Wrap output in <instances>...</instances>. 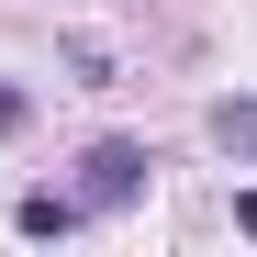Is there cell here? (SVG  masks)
Instances as JSON below:
<instances>
[{
    "label": "cell",
    "instance_id": "obj_1",
    "mask_svg": "<svg viewBox=\"0 0 257 257\" xmlns=\"http://www.w3.org/2000/svg\"><path fill=\"white\" fill-rule=\"evenodd\" d=\"M146 179H157V157H146L135 135H101L90 157H78V212H123V201H146Z\"/></svg>",
    "mask_w": 257,
    "mask_h": 257
},
{
    "label": "cell",
    "instance_id": "obj_2",
    "mask_svg": "<svg viewBox=\"0 0 257 257\" xmlns=\"http://www.w3.org/2000/svg\"><path fill=\"white\" fill-rule=\"evenodd\" d=\"M12 224H23V235H78L90 212H78V190H23V201H12Z\"/></svg>",
    "mask_w": 257,
    "mask_h": 257
},
{
    "label": "cell",
    "instance_id": "obj_3",
    "mask_svg": "<svg viewBox=\"0 0 257 257\" xmlns=\"http://www.w3.org/2000/svg\"><path fill=\"white\" fill-rule=\"evenodd\" d=\"M212 146L235 168H257V101H212Z\"/></svg>",
    "mask_w": 257,
    "mask_h": 257
},
{
    "label": "cell",
    "instance_id": "obj_4",
    "mask_svg": "<svg viewBox=\"0 0 257 257\" xmlns=\"http://www.w3.org/2000/svg\"><path fill=\"white\" fill-rule=\"evenodd\" d=\"M23 123H34V90H23V78H0V135H23Z\"/></svg>",
    "mask_w": 257,
    "mask_h": 257
},
{
    "label": "cell",
    "instance_id": "obj_5",
    "mask_svg": "<svg viewBox=\"0 0 257 257\" xmlns=\"http://www.w3.org/2000/svg\"><path fill=\"white\" fill-rule=\"evenodd\" d=\"M235 235H257V190H235Z\"/></svg>",
    "mask_w": 257,
    "mask_h": 257
}]
</instances>
